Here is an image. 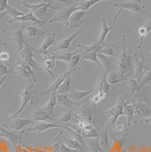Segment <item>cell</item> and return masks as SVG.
Returning <instances> with one entry per match:
<instances>
[{"label": "cell", "instance_id": "44dd1931", "mask_svg": "<svg viewBox=\"0 0 151 152\" xmlns=\"http://www.w3.org/2000/svg\"><path fill=\"white\" fill-rule=\"evenodd\" d=\"M134 67H135V78L140 82L141 78L143 76V73L145 69H149V68L145 65L144 53L141 54V58L139 60L137 55L134 53Z\"/></svg>", "mask_w": 151, "mask_h": 152}, {"label": "cell", "instance_id": "60d3db41", "mask_svg": "<svg viewBox=\"0 0 151 152\" xmlns=\"http://www.w3.org/2000/svg\"><path fill=\"white\" fill-rule=\"evenodd\" d=\"M129 86L130 89L132 90L133 91L135 92V95H138L140 92H139V83L138 80L135 78H130L128 80Z\"/></svg>", "mask_w": 151, "mask_h": 152}, {"label": "cell", "instance_id": "8fae6325", "mask_svg": "<svg viewBox=\"0 0 151 152\" xmlns=\"http://www.w3.org/2000/svg\"><path fill=\"white\" fill-rule=\"evenodd\" d=\"M75 11H76V4L69 7H63L54 15L48 23H53L55 22H61L65 26L72 13Z\"/></svg>", "mask_w": 151, "mask_h": 152}, {"label": "cell", "instance_id": "277c9868", "mask_svg": "<svg viewBox=\"0 0 151 152\" xmlns=\"http://www.w3.org/2000/svg\"><path fill=\"white\" fill-rule=\"evenodd\" d=\"M57 53H50L47 55L38 54L35 51L34 57L41 68L44 70L50 76L55 80L56 75L53 73V70L55 68V61Z\"/></svg>", "mask_w": 151, "mask_h": 152}, {"label": "cell", "instance_id": "6f0895ef", "mask_svg": "<svg viewBox=\"0 0 151 152\" xmlns=\"http://www.w3.org/2000/svg\"></svg>", "mask_w": 151, "mask_h": 152}, {"label": "cell", "instance_id": "ffe728a7", "mask_svg": "<svg viewBox=\"0 0 151 152\" xmlns=\"http://www.w3.org/2000/svg\"><path fill=\"white\" fill-rule=\"evenodd\" d=\"M22 22V23H25L26 22H33L38 25L40 26L41 27L44 26L45 24L40 21L39 19H38L37 18H36L33 13L32 12L30 13H26V12H23V13L17 17L16 18L14 19H10V20L8 21V23L10 24L12 23L13 22Z\"/></svg>", "mask_w": 151, "mask_h": 152}, {"label": "cell", "instance_id": "d6a6232c", "mask_svg": "<svg viewBox=\"0 0 151 152\" xmlns=\"http://www.w3.org/2000/svg\"><path fill=\"white\" fill-rule=\"evenodd\" d=\"M56 104V93H55L51 95L50 98L48 99V101L47 102V103L44 104V106L40 107L50 114L55 115V108Z\"/></svg>", "mask_w": 151, "mask_h": 152}, {"label": "cell", "instance_id": "f907efd6", "mask_svg": "<svg viewBox=\"0 0 151 152\" xmlns=\"http://www.w3.org/2000/svg\"><path fill=\"white\" fill-rule=\"evenodd\" d=\"M144 122L145 123H151V116L149 118H146L144 121Z\"/></svg>", "mask_w": 151, "mask_h": 152}, {"label": "cell", "instance_id": "f6af8a7d", "mask_svg": "<svg viewBox=\"0 0 151 152\" xmlns=\"http://www.w3.org/2000/svg\"><path fill=\"white\" fill-rule=\"evenodd\" d=\"M7 2V0H0V13L7 10L9 5Z\"/></svg>", "mask_w": 151, "mask_h": 152}, {"label": "cell", "instance_id": "7402d4cb", "mask_svg": "<svg viewBox=\"0 0 151 152\" xmlns=\"http://www.w3.org/2000/svg\"><path fill=\"white\" fill-rule=\"evenodd\" d=\"M34 121L31 118H18L14 119L12 122L9 124H4L2 126L5 128H9L15 131H21L25 127L30 125L33 123Z\"/></svg>", "mask_w": 151, "mask_h": 152}, {"label": "cell", "instance_id": "c3c4849f", "mask_svg": "<svg viewBox=\"0 0 151 152\" xmlns=\"http://www.w3.org/2000/svg\"><path fill=\"white\" fill-rule=\"evenodd\" d=\"M115 128L116 129V130H117V131L121 132L123 130L124 127H123V125L122 123H117L116 126H115Z\"/></svg>", "mask_w": 151, "mask_h": 152}, {"label": "cell", "instance_id": "8992f818", "mask_svg": "<svg viewBox=\"0 0 151 152\" xmlns=\"http://www.w3.org/2000/svg\"><path fill=\"white\" fill-rule=\"evenodd\" d=\"M103 114L107 118L108 126L111 128L115 127L118 119L120 116H125L123 112V104L122 98H118L116 104L107 111H102Z\"/></svg>", "mask_w": 151, "mask_h": 152}, {"label": "cell", "instance_id": "484cf974", "mask_svg": "<svg viewBox=\"0 0 151 152\" xmlns=\"http://www.w3.org/2000/svg\"><path fill=\"white\" fill-rule=\"evenodd\" d=\"M95 88L90 89L87 91H79L75 89L73 84L72 85L71 90L69 93V97L75 101H79L85 98L86 96L91 95L95 91Z\"/></svg>", "mask_w": 151, "mask_h": 152}, {"label": "cell", "instance_id": "db71d44e", "mask_svg": "<svg viewBox=\"0 0 151 152\" xmlns=\"http://www.w3.org/2000/svg\"><path fill=\"white\" fill-rule=\"evenodd\" d=\"M148 56H149V57H151V52L149 53V54H148Z\"/></svg>", "mask_w": 151, "mask_h": 152}, {"label": "cell", "instance_id": "4316f807", "mask_svg": "<svg viewBox=\"0 0 151 152\" xmlns=\"http://www.w3.org/2000/svg\"><path fill=\"white\" fill-rule=\"evenodd\" d=\"M56 95L57 104L60 106L69 108L74 107L78 105V103L71 99L68 95L56 93Z\"/></svg>", "mask_w": 151, "mask_h": 152}, {"label": "cell", "instance_id": "4fadbf2b", "mask_svg": "<svg viewBox=\"0 0 151 152\" xmlns=\"http://www.w3.org/2000/svg\"><path fill=\"white\" fill-rule=\"evenodd\" d=\"M82 33V30H79L71 34L69 36L62 38L52 48V50L51 51L50 53H56L57 51L66 50L68 49L72 42L75 39V38L78 35L81 34Z\"/></svg>", "mask_w": 151, "mask_h": 152}, {"label": "cell", "instance_id": "ab89813d", "mask_svg": "<svg viewBox=\"0 0 151 152\" xmlns=\"http://www.w3.org/2000/svg\"><path fill=\"white\" fill-rule=\"evenodd\" d=\"M78 52V50H77L76 51L69 52L60 53L59 54L57 53L56 57V60H58L68 63L72 58V57H73Z\"/></svg>", "mask_w": 151, "mask_h": 152}, {"label": "cell", "instance_id": "7bdbcfd3", "mask_svg": "<svg viewBox=\"0 0 151 152\" xmlns=\"http://www.w3.org/2000/svg\"><path fill=\"white\" fill-rule=\"evenodd\" d=\"M9 71L8 67L0 60V79L7 74Z\"/></svg>", "mask_w": 151, "mask_h": 152}, {"label": "cell", "instance_id": "52a82bcc", "mask_svg": "<svg viewBox=\"0 0 151 152\" xmlns=\"http://www.w3.org/2000/svg\"><path fill=\"white\" fill-rule=\"evenodd\" d=\"M79 68L77 67L75 69L72 70L70 71H66L63 73H61L56 77L55 79L54 80V81L51 83L50 86L47 89L44 90L42 91L35 92V95H52L53 94L56 93L57 90L63 83V81L65 80V78L70 75V74L75 73Z\"/></svg>", "mask_w": 151, "mask_h": 152}, {"label": "cell", "instance_id": "2e32d148", "mask_svg": "<svg viewBox=\"0 0 151 152\" xmlns=\"http://www.w3.org/2000/svg\"><path fill=\"white\" fill-rule=\"evenodd\" d=\"M122 10H123L122 9H120L119 10L118 12V13H117L115 14V15L114 16L113 19L112 20V22H111V24L109 26L107 25L106 19L105 18H102V27L101 33H100L99 40H98V42H99L100 45L103 43L108 33L113 30L114 26L116 23L117 18L119 16Z\"/></svg>", "mask_w": 151, "mask_h": 152}, {"label": "cell", "instance_id": "7a4b0ae2", "mask_svg": "<svg viewBox=\"0 0 151 152\" xmlns=\"http://www.w3.org/2000/svg\"><path fill=\"white\" fill-rule=\"evenodd\" d=\"M122 50L118 55L117 60V71L129 78L133 73L134 65V53L131 47V43H127L126 37L122 35Z\"/></svg>", "mask_w": 151, "mask_h": 152}, {"label": "cell", "instance_id": "9f6ffc18", "mask_svg": "<svg viewBox=\"0 0 151 152\" xmlns=\"http://www.w3.org/2000/svg\"></svg>", "mask_w": 151, "mask_h": 152}, {"label": "cell", "instance_id": "9c48e42d", "mask_svg": "<svg viewBox=\"0 0 151 152\" xmlns=\"http://www.w3.org/2000/svg\"><path fill=\"white\" fill-rule=\"evenodd\" d=\"M21 105L19 109L17 111V112L14 114H9L8 117L9 118L13 119L19 114H21L23 110L25 108L26 106L29 103H31L32 104L34 103V95H35V92L34 91L33 89L30 88L29 87L25 86L23 91L21 93Z\"/></svg>", "mask_w": 151, "mask_h": 152}, {"label": "cell", "instance_id": "5b68a950", "mask_svg": "<svg viewBox=\"0 0 151 152\" xmlns=\"http://www.w3.org/2000/svg\"><path fill=\"white\" fill-rule=\"evenodd\" d=\"M139 93L138 95H135V101L133 103L135 114L133 123L137 124L139 119L143 118H149L151 116V106L147 104L143 101L141 98V94Z\"/></svg>", "mask_w": 151, "mask_h": 152}, {"label": "cell", "instance_id": "816d5d0a", "mask_svg": "<svg viewBox=\"0 0 151 152\" xmlns=\"http://www.w3.org/2000/svg\"><path fill=\"white\" fill-rule=\"evenodd\" d=\"M0 44H1V45H7V43H6L4 42H3V41H2L1 40H0Z\"/></svg>", "mask_w": 151, "mask_h": 152}, {"label": "cell", "instance_id": "f5cc1de1", "mask_svg": "<svg viewBox=\"0 0 151 152\" xmlns=\"http://www.w3.org/2000/svg\"><path fill=\"white\" fill-rule=\"evenodd\" d=\"M122 152H127V151H126V150L125 149H123V150H122Z\"/></svg>", "mask_w": 151, "mask_h": 152}, {"label": "cell", "instance_id": "d4e9b609", "mask_svg": "<svg viewBox=\"0 0 151 152\" xmlns=\"http://www.w3.org/2000/svg\"><path fill=\"white\" fill-rule=\"evenodd\" d=\"M21 26L23 28V31H24L23 35L25 37L39 39L45 34L44 30L39 29L34 26L26 25L25 23H23Z\"/></svg>", "mask_w": 151, "mask_h": 152}, {"label": "cell", "instance_id": "1f68e13d", "mask_svg": "<svg viewBox=\"0 0 151 152\" xmlns=\"http://www.w3.org/2000/svg\"><path fill=\"white\" fill-rule=\"evenodd\" d=\"M101 0H85L81 1L76 4V11L88 12L89 9Z\"/></svg>", "mask_w": 151, "mask_h": 152}, {"label": "cell", "instance_id": "cb8c5ba5", "mask_svg": "<svg viewBox=\"0 0 151 152\" xmlns=\"http://www.w3.org/2000/svg\"><path fill=\"white\" fill-rule=\"evenodd\" d=\"M122 102L123 104V112L127 119V124L126 127V133L129 134L128 131L131 124L134 121V114L135 110L133 104H130L129 102L126 101L125 99L122 98Z\"/></svg>", "mask_w": 151, "mask_h": 152}, {"label": "cell", "instance_id": "836d02e7", "mask_svg": "<svg viewBox=\"0 0 151 152\" xmlns=\"http://www.w3.org/2000/svg\"><path fill=\"white\" fill-rule=\"evenodd\" d=\"M97 57L103 69L107 70L111 69L113 68V59L111 57H108L100 52H98L97 53Z\"/></svg>", "mask_w": 151, "mask_h": 152}, {"label": "cell", "instance_id": "11a10c76", "mask_svg": "<svg viewBox=\"0 0 151 152\" xmlns=\"http://www.w3.org/2000/svg\"><path fill=\"white\" fill-rule=\"evenodd\" d=\"M2 50H1V47H0V53L2 52Z\"/></svg>", "mask_w": 151, "mask_h": 152}, {"label": "cell", "instance_id": "680465c9", "mask_svg": "<svg viewBox=\"0 0 151 152\" xmlns=\"http://www.w3.org/2000/svg\"></svg>", "mask_w": 151, "mask_h": 152}, {"label": "cell", "instance_id": "74e56055", "mask_svg": "<svg viewBox=\"0 0 151 152\" xmlns=\"http://www.w3.org/2000/svg\"><path fill=\"white\" fill-rule=\"evenodd\" d=\"M82 55L78 52L77 53L72 57L70 60L67 63L68 68L67 71H70L72 70L75 69L76 68L78 67L81 61V58L82 57Z\"/></svg>", "mask_w": 151, "mask_h": 152}, {"label": "cell", "instance_id": "f1b7e54d", "mask_svg": "<svg viewBox=\"0 0 151 152\" xmlns=\"http://www.w3.org/2000/svg\"><path fill=\"white\" fill-rule=\"evenodd\" d=\"M75 73L70 74L68 76L65 80L63 81L59 89L57 90L56 93L57 94H65L68 95L71 90L72 85H73V77L74 76Z\"/></svg>", "mask_w": 151, "mask_h": 152}, {"label": "cell", "instance_id": "6da1fadb", "mask_svg": "<svg viewBox=\"0 0 151 152\" xmlns=\"http://www.w3.org/2000/svg\"><path fill=\"white\" fill-rule=\"evenodd\" d=\"M95 104H82L76 110L75 116L77 123L82 129L84 139L99 137V129L103 124V112H100Z\"/></svg>", "mask_w": 151, "mask_h": 152}, {"label": "cell", "instance_id": "681fc988", "mask_svg": "<svg viewBox=\"0 0 151 152\" xmlns=\"http://www.w3.org/2000/svg\"><path fill=\"white\" fill-rule=\"evenodd\" d=\"M7 14V12L5 11L4 12H2V13H0V25H1V21L2 19L4 18V17Z\"/></svg>", "mask_w": 151, "mask_h": 152}, {"label": "cell", "instance_id": "4dcf8cb0", "mask_svg": "<svg viewBox=\"0 0 151 152\" xmlns=\"http://www.w3.org/2000/svg\"><path fill=\"white\" fill-rule=\"evenodd\" d=\"M116 51L117 45L114 43H103L98 50V52L109 56H114Z\"/></svg>", "mask_w": 151, "mask_h": 152}, {"label": "cell", "instance_id": "b9f144b4", "mask_svg": "<svg viewBox=\"0 0 151 152\" xmlns=\"http://www.w3.org/2000/svg\"><path fill=\"white\" fill-rule=\"evenodd\" d=\"M72 118V113H66L62 115L60 118H57L56 123L59 124H63L69 123Z\"/></svg>", "mask_w": 151, "mask_h": 152}, {"label": "cell", "instance_id": "30bf717a", "mask_svg": "<svg viewBox=\"0 0 151 152\" xmlns=\"http://www.w3.org/2000/svg\"><path fill=\"white\" fill-rule=\"evenodd\" d=\"M3 33L7 35L9 40H12L17 45L18 54H19L22 50L26 41L24 39L22 27L21 26V28L13 30H5L3 31Z\"/></svg>", "mask_w": 151, "mask_h": 152}, {"label": "cell", "instance_id": "ba28073f", "mask_svg": "<svg viewBox=\"0 0 151 152\" xmlns=\"http://www.w3.org/2000/svg\"><path fill=\"white\" fill-rule=\"evenodd\" d=\"M24 133V131L19 132L8 131L7 128L0 124V137L5 139L14 147L23 146V136Z\"/></svg>", "mask_w": 151, "mask_h": 152}, {"label": "cell", "instance_id": "f546056e", "mask_svg": "<svg viewBox=\"0 0 151 152\" xmlns=\"http://www.w3.org/2000/svg\"><path fill=\"white\" fill-rule=\"evenodd\" d=\"M127 78L125 76L121 74L119 72H109L106 77V80L108 84L115 85L123 81H126Z\"/></svg>", "mask_w": 151, "mask_h": 152}, {"label": "cell", "instance_id": "f35d334b", "mask_svg": "<svg viewBox=\"0 0 151 152\" xmlns=\"http://www.w3.org/2000/svg\"><path fill=\"white\" fill-rule=\"evenodd\" d=\"M147 85H149L151 86V69L148 70L145 74L141 78L139 82V92H140L141 89Z\"/></svg>", "mask_w": 151, "mask_h": 152}, {"label": "cell", "instance_id": "d590c367", "mask_svg": "<svg viewBox=\"0 0 151 152\" xmlns=\"http://www.w3.org/2000/svg\"><path fill=\"white\" fill-rule=\"evenodd\" d=\"M100 46V45L98 41L95 42L92 45H80V44L77 45V47L78 48L77 50L78 51V52L82 56L87 53H89L92 51H95V50H96Z\"/></svg>", "mask_w": 151, "mask_h": 152}, {"label": "cell", "instance_id": "d6986e66", "mask_svg": "<svg viewBox=\"0 0 151 152\" xmlns=\"http://www.w3.org/2000/svg\"><path fill=\"white\" fill-rule=\"evenodd\" d=\"M60 131L57 136L51 141V152H77L75 150L71 149L65 145L61 140Z\"/></svg>", "mask_w": 151, "mask_h": 152}, {"label": "cell", "instance_id": "7dc6e473", "mask_svg": "<svg viewBox=\"0 0 151 152\" xmlns=\"http://www.w3.org/2000/svg\"><path fill=\"white\" fill-rule=\"evenodd\" d=\"M14 66H15V65H13L10 69H9V72H8V73L5 76H4V77H3L2 78H1L0 79V88H1V87L2 86V84H3V83H4L6 80H7V77H8V76L10 75V74L12 72V71H13V69H14Z\"/></svg>", "mask_w": 151, "mask_h": 152}, {"label": "cell", "instance_id": "ac0fdd59", "mask_svg": "<svg viewBox=\"0 0 151 152\" xmlns=\"http://www.w3.org/2000/svg\"><path fill=\"white\" fill-rule=\"evenodd\" d=\"M62 128H63V125L59 124L55 122H45L40 121L38 122L37 124L32 127H29L27 129V132H35L37 133H41L48 129Z\"/></svg>", "mask_w": 151, "mask_h": 152}, {"label": "cell", "instance_id": "603a6c76", "mask_svg": "<svg viewBox=\"0 0 151 152\" xmlns=\"http://www.w3.org/2000/svg\"><path fill=\"white\" fill-rule=\"evenodd\" d=\"M61 140L63 144L71 149L75 150L78 152H86L85 148L77 140L73 138L67 137L64 133L63 131H61Z\"/></svg>", "mask_w": 151, "mask_h": 152}, {"label": "cell", "instance_id": "e575fe53", "mask_svg": "<svg viewBox=\"0 0 151 152\" xmlns=\"http://www.w3.org/2000/svg\"><path fill=\"white\" fill-rule=\"evenodd\" d=\"M101 149L105 152H108L110 144L109 141V134L108 130L104 131L99 137Z\"/></svg>", "mask_w": 151, "mask_h": 152}, {"label": "cell", "instance_id": "7c38bea8", "mask_svg": "<svg viewBox=\"0 0 151 152\" xmlns=\"http://www.w3.org/2000/svg\"><path fill=\"white\" fill-rule=\"evenodd\" d=\"M113 7L125 9L133 13H144L145 6L143 5L142 1L133 0L122 2H116L113 5Z\"/></svg>", "mask_w": 151, "mask_h": 152}, {"label": "cell", "instance_id": "5bb4252c", "mask_svg": "<svg viewBox=\"0 0 151 152\" xmlns=\"http://www.w3.org/2000/svg\"><path fill=\"white\" fill-rule=\"evenodd\" d=\"M31 119L34 121H52L56 123L57 121L56 115L50 114L43 110L40 107H38L31 115Z\"/></svg>", "mask_w": 151, "mask_h": 152}, {"label": "cell", "instance_id": "8d00e7d4", "mask_svg": "<svg viewBox=\"0 0 151 152\" xmlns=\"http://www.w3.org/2000/svg\"><path fill=\"white\" fill-rule=\"evenodd\" d=\"M99 48H100V47L98 48H97L96 50H95V51L84 55L81 58L80 63H81L83 60H89V61H92V62H94L95 63L97 64V65H98V66L102 68L101 63H100V61L98 59V57H97V53L98 52Z\"/></svg>", "mask_w": 151, "mask_h": 152}, {"label": "cell", "instance_id": "ee69618b", "mask_svg": "<svg viewBox=\"0 0 151 152\" xmlns=\"http://www.w3.org/2000/svg\"><path fill=\"white\" fill-rule=\"evenodd\" d=\"M10 59V53L7 51H2L0 53V60L3 62L7 63V61Z\"/></svg>", "mask_w": 151, "mask_h": 152}, {"label": "cell", "instance_id": "e0dca14e", "mask_svg": "<svg viewBox=\"0 0 151 152\" xmlns=\"http://www.w3.org/2000/svg\"><path fill=\"white\" fill-rule=\"evenodd\" d=\"M88 12L75 11L72 13L68 19L65 26L70 28H77L82 25L84 22L85 15Z\"/></svg>", "mask_w": 151, "mask_h": 152}, {"label": "cell", "instance_id": "83f0119b", "mask_svg": "<svg viewBox=\"0 0 151 152\" xmlns=\"http://www.w3.org/2000/svg\"><path fill=\"white\" fill-rule=\"evenodd\" d=\"M85 145L86 152H105L101 149L99 137L85 139Z\"/></svg>", "mask_w": 151, "mask_h": 152}, {"label": "cell", "instance_id": "9a60e30c", "mask_svg": "<svg viewBox=\"0 0 151 152\" xmlns=\"http://www.w3.org/2000/svg\"><path fill=\"white\" fill-rule=\"evenodd\" d=\"M56 32H48L42 43L39 46L38 49L36 50L37 53L41 55L48 54V50L56 43Z\"/></svg>", "mask_w": 151, "mask_h": 152}, {"label": "cell", "instance_id": "bcb514c9", "mask_svg": "<svg viewBox=\"0 0 151 152\" xmlns=\"http://www.w3.org/2000/svg\"><path fill=\"white\" fill-rule=\"evenodd\" d=\"M145 30H147V33L148 34L151 31V18L149 17L145 19L144 25L143 26Z\"/></svg>", "mask_w": 151, "mask_h": 152}, {"label": "cell", "instance_id": "3957f363", "mask_svg": "<svg viewBox=\"0 0 151 152\" xmlns=\"http://www.w3.org/2000/svg\"><path fill=\"white\" fill-rule=\"evenodd\" d=\"M62 8L54 1H43L41 5L33 12L34 16L45 24L53 18L54 15Z\"/></svg>", "mask_w": 151, "mask_h": 152}]
</instances>
